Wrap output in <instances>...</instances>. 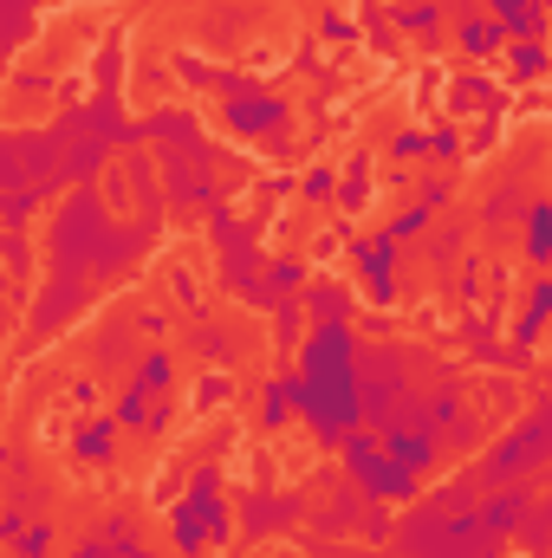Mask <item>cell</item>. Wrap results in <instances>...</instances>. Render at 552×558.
<instances>
[{
	"label": "cell",
	"mask_w": 552,
	"mask_h": 558,
	"mask_svg": "<svg viewBox=\"0 0 552 558\" xmlns=\"http://www.w3.org/2000/svg\"><path fill=\"white\" fill-rule=\"evenodd\" d=\"M299 422L319 435V441H351L364 416H371V397L358 384V338L351 325H312L305 344H299Z\"/></svg>",
	"instance_id": "obj_1"
},
{
	"label": "cell",
	"mask_w": 552,
	"mask_h": 558,
	"mask_svg": "<svg viewBox=\"0 0 552 558\" xmlns=\"http://www.w3.org/2000/svg\"><path fill=\"white\" fill-rule=\"evenodd\" d=\"M345 474H351V481L364 487V500H377V507H384V500H416V481H422L416 468H404V461L384 454V428H377V435L358 428V435L345 441Z\"/></svg>",
	"instance_id": "obj_2"
},
{
	"label": "cell",
	"mask_w": 552,
	"mask_h": 558,
	"mask_svg": "<svg viewBox=\"0 0 552 558\" xmlns=\"http://www.w3.org/2000/svg\"><path fill=\"white\" fill-rule=\"evenodd\" d=\"M221 124H228V137H241V143H286L292 105L274 98V92H248V98H228Z\"/></svg>",
	"instance_id": "obj_3"
},
{
	"label": "cell",
	"mask_w": 552,
	"mask_h": 558,
	"mask_svg": "<svg viewBox=\"0 0 552 558\" xmlns=\"http://www.w3.org/2000/svg\"><path fill=\"white\" fill-rule=\"evenodd\" d=\"M351 274L364 279V299L377 305V312H391L397 305V241L377 228L371 241H351Z\"/></svg>",
	"instance_id": "obj_4"
},
{
	"label": "cell",
	"mask_w": 552,
	"mask_h": 558,
	"mask_svg": "<svg viewBox=\"0 0 552 558\" xmlns=\"http://www.w3.org/2000/svg\"><path fill=\"white\" fill-rule=\"evenodd\" d=\"M384 454H391V461H404V468H416V474H429V468H435V454H442V441H435L429 416L391 422V428H384Z\"/></svg>",
	"instance_id": "obj_5"
},
{
	"label": "cell",
	"mask_w": 552,
	"mask_h": 558,
	"mask_svg": "<svg viewBox=\"0 0 552 558\" xmlns=\"http://www.w3.org/2000/svg\"><path fill=\"white\" fill-rule=\"evenodd\" d=\"M169 546H176V558H208L215 553V526H208V507L202 500H176L169 507Z\"/></svg>",
	"instance_id": "obj_6"
},
{
	"label": "cell",
	"mask_w": 552,
	"mask_h": 558,
	"mask_svg": "<svg viewBox=\"0 0 552 558\" xmlns=\"http://www.w3.org/2000/svg\"><path fill=\"white\" fill-rule=\"evenodd\" d=\"M540 454H552V422H527V428H514V435L494 448V474H520V468H533Z\"/></svg>",
	"instance_id": "obj_7"
},
{
	"label": "cell",
	"mask_w": 552,
	"mask_h": 558,
	"mask_svg": "<svg viewBox=\"0 0 552 558\" xmlns=\"http://www.w3.org/2000/svg\"><path fill=\"white\" fill-rule=\"evenodd\" d=\"M118 416H85L72 428V461H85V468H111V454H118Z\"/></svg>",
	"instance_id": "obj_8"
},
{
	"label": "cell",
	"mask_w": 552,
	"mask_h": 558,
	"mask_svg": "<svg viewBox=\"0 0 552 558\" xmlns=\"http://www.w3.org/2000/svg\"><path fill=\"white\" fill-rule=\"evenodd\" d=\"M507 78L514 85H540V78H552V46L547 39H507Z\"/></svg>",
	"instance_id": "obj_9"
},
{
	"label": "cell",
	"mask_w": 552,
	"mask_h": 558,
	"mask_svg": "<svg viewBox=\"0 0 552 558\" xmlns=\"http://www.w3.org/2000/svg\"><path fill=\"white\" fill-rule=\"evenodd\" d=\"M455 46H461L468 59H501V52H507V33H501V20L461 13V20H455Z\"/></svg>",
	"instance_id": "obj_10"
},
{
	"label": "cell",
	"mask_w": 552,
	"mask_h": 558,
	"mask_svg": "<svg viewBox=\"0 0 552 558\" xmlns=\"http://www.w3.org/2000/svg\"><path fill=\"white\" fill-rule=\"evenodd\" d=\"M520 254H527V267H552V202H533V208H527Z\"/></svg>",
	"instance_id": "obj_11"
},
{
	"label": "cell",
	"mask_w": 552,
	"mask_h": 558,
	"mask_svg": "<svg viewBox=\"0 0 552 558\" xmlns=\"http://www.w3.org/2000/svg\"><path fill=\"white\" fill-rule=\"evenodd\" d=\"M292 416H299V377L279 371L274 384H267V397H261V422H267V428H286Z\"/></svg>",
	"instance_id": "obj_12"
},
{
	"label": "cell",
	"mask_w": 552,
	"mask_h": 558,
	"mask_svg": "<svg viewBox=\"0 0 552 558\" xmlns=\"http://www.w3.org/2000/svg\"><path fill=\"white\" fill-rule=\"evenodd\" d=\"M111 416L124 422V428H143V435H156V428L169 422V410H163V403L149 410V390H137V384H124V397H118V410H111Z\"/></svg>",
	"instance_id": "obj_13"
},
{
	"label": "cell",
	"mask_w": 552,
	"mask_h": 558,
	"mask_svg": "<svg viewBox=\"0 0 552 558\" xmlns=\"http://www.w3.org/2000/svg\"><path fill=\"white\" fill-rule=\"evenodd\" d=\"M131 384H137V390H149V397H169V390H176V357H169L163 344H156V351H143L137 371H131Z\"/></svg>",
	"instance_id": "obj_14"
},
{
	"label": "cell",
	"mask_w": 552,
	"mask_h": 558,
	"mask_svg": "<svg viewBox=\"0 0 552 558\" xmlns=\"http://www.w3.org/2000/svg\"><path fill=\"white\" fill-rule=\"evenodd\" d=\"M520 520H527V494H520V487H507L501 500H488V507H481V526H488L494 539L520 533Z\"/></svg>",
	"instance_id": "obj_15"
},
{
	"label": "cell",
	"mask_w": 552,
	"mask_h": 558,
	"mask_svg": "<svg viewBox=\"0 0 552 558\" xmlns=\"http://www.w3.org/2000/svg\"><path fill=\"white\" fill-rule=\"evenodd\" d=\"M552 318V279H533V292H527V312L514 318V344L527 351L533 338H540V325Z\"/></svg>",
	"instance_id": "obj_16"
},
{
	"label": "cell",
	"mask_w": 552,
	"mask_h": 558,
	"mask_svg": "<svg viewBox=\"0 0 552 558\" xmlns=\"http://www.w3.org/2000/svg\"><path fill=\"white\" fill-rule=\"evenodd\" d=\"M292 292H305V260H292V254H286V260H274L267 279H261V305H286Z\"/></svg>",
	"instance_id": "obj_17"
},
{
	"label": "cell",
	"mask_w": 552,
	"mask_h": 558,
	"mask_svg": "<svg viewBox=\"0 0 552 558\" xmlns=\"http://www.w3.org/2000/svg\"><path fill=\"white\" fill-rule=\"evenodd\" d=\"M338 208H345V215H364V208H371V156H364V149L351 156V169H345V182H338Z\"/></svg>",
	"instance_id": "obj_18"
},
{
	"label": "cell",
	"mask_w": 552,
	"mask_h": 558,
	"mask_svg": "<svg viewBox=\"0 0 552 558\" xmlns=\"http://www.w3.org/2000/svg\"><path fill=\"white\" fill-rule=\"evenodd\" d=\"M345 299H351L345 286H319V279L299 292V305H305V312H319V325H345Z\"/></svg>",
	"instance_id": "obj_19"
},
{
	"label": "cell",
	"mask_w": 552,
	"mask_h": 558,
	"mask_svg": "<svg viewBox=\"0 0 552 558\" xmlns=\"http://www.w3.org/2000/svg\"><path fill=\"white\" fill-rule=\"evenodd\" d=\"M397 26L416 33V39H435V33H442V0H410V7H397Z\"/></svg>",
	"instance_id": "obj_20"
},
{
	"label": "cell",
	"mask_w": 552,
	"mask_h": 558,
	"mask_svg": "<svg viewBox=\"0 0 552 558\" xmlns=\"http://www.w3.org/2000/svg\"><path fill=\"white\" fill-rule=\"evenodd\" d=\"M228 397H235V377H228V371H202V377H195V397H189V403H195V416H208V410H221Z\"/></svg>",
	"instance_id": "obj_21"
},
{
	"label": "cell",
	"mask_w": 552,
	"mask_h": 558,
	"mask_svg": "<svg viewBox=\"0 0 552 558\" xmlns=\"http://www.w3.org/2000/svg\"><path fill=\"white\" fill-rule=\"evenodd\" d=\"M338 182H345V175H338L332 162H312V169L299 175V195H305V202H332V195H338Z\"/></svg>",
	"instance_id": "obj_22"
},
{
	"label": "cell",
	"mask_w": 552,
	"mask_h": 558,
	"mask_svg": "<svg viewBox=\"0 0 552 558\" xmlns=\"http://www.w3.org/2000/svg\"><path fill=\"white\" fill-rule=\"evenodd\" d=\"M422 228H429V208H422V202H416V208H397V215H391V228H384V234H391V241H397V247H404V241H416V234H422Z\"/></svg>",
	"instance_id": "obj_23"
},
{
	"label": "cell",
	"mask_w": 552,
	"mask_h": 558,
	"mask_svg": "<svg viewBox=\"0 0 552 558\" xmlns=\"http://www.w3.org/2000/svg\"><path fill=\"white\" fill-rule=\"evenodd\" d=\"M319 39H325V46H351V39H358V26H351V13H338V7H325V13H319Z\"/></svg>",
	"instance_id": "obj_24"
},
{
	"label": "cell",
	"mask_w": 552,
	"mask_h": 558,
	"mask_svg": "<svg viewBox=\"0 0 552 558\" xmlns=\"http://www.w3.org/2000/svg\"><path fill=\"white\" fill-rule=\"evenodd\" d=\"M475 105H494V92L481 78H455L448 85V111H475Z\"/></svg>",
	"instance_id": "obj_25"
},
{
	"label": "cell",
	"mask_w": 552,
	"mask_h": 558,
	"mask_svg": "<svg viewBox=\"0 0 552 558\" xmlns=\"http://www.w3.org/2000/svg\"><path fill=\"white\" fill-rule=\"evenodd\" d=\"M422 156H429V131H397V137H391V162H397V169H404V162H422Z\"/></svg>",
	"instance_id": "obj_26"
},
{
	"label": "cell",
	"mask_w": 552,
	"mask_h": 558,
	"mask_svg": "<svg viewBox=\"0 0 552 558\" xmlns=\"http://www.w3.org/2000/svg\"><path fill=\"white\" fill-rule=\"evenodd\" d=\"M13 558H52V526H26L13 539Z\"/></svg>",
	"instance_id": "obj_27"
},
{
	"label": "cell",
	"mask_w": 552,
	"mask_h": 558,
	"mask_svg": "<svg viewBox=\"0 0 552 558\" xmlns=\"http://www.w3.org/2000/svg\"><path fill=\"white\" fill-rule=\"evenodd\" d=\"M429 156H442V162H455V156H461V131H455L448 118H442V124L429 131Z\"/></svg>",
	"instance_id": "obj_28"
},
{
	"label": "cell",
	"mask_w": 552,
	"mask_h": 558,
	"mask_svg": "<svg viewBox=\"0 0 552 558\" xmlns=\"http://www.w3.org/2000/svg\"><path fill=\"white\" fill-rule=\"evenodd\" d=\"M195 351H202V357H215V364H228V351H235V344L208 325V331H195Z\"/></svg>",
	"instance_id": "obj_29"
},
{
	"label": "cell",
	"mask_w": 552,
	"mask_h": 558,
	"mask_svg": "<svg viewBox=\"0 0 552 558\" xmlns=\"http://www.w3.org/2000/svg\"><path fill=\"white\" fill-rule=\"evenodd\" d=\"M442 202H448V182H442V175H435V182H422V208H429V215H435V208H442Z\"/></svg>",
	"instance_id": "obj_30"
},
{
	"label": "cell",
	"mask_w": 552,
	"mask_h": 558,
	"mask_svg": "<svg viewBox=\"0 0 552 558\" xmlns=\"http://www.w3.org/2000/svg\"><path fill=\"white\" fill-rule=\"evenodd\" d=\"M26 215H33V195H13V202H7V228L20 234V221H26Z\"/></svg>",
	"instance_id": "obj_31"
},
{
	"label": "cell",
	"mask_w": 552,
	"mask_h": 558,
	"mask_svg": "<svg viewBox=\"0 0 552 558\" xmlns=\"http://www.w3.org/2000/svg\"><path fill=\"white\" fill-rule=\"evenodd\" d=\"M72 403H79V410H98V384H92V377H79V384H72Z\"/></svg>",
	"instance_id": "obj_32"
},
{
	"label": "cell",
	"mask_w": 552,
	"mask_h": 558,
	"mask_svg": "<svg viewBox=\"0 0 552 558\" xmlns=\"http://www.w3.org/2000/svg\"><path fill=\"white\" fill-rule=\"evenodd\" d=\"M72 558H111V546H105V533H98V539H79V553Z\"/></svg>",
	"instance_id": "obj_33"
},
{
	"label": "cell",
	"mask_w": 552,
	"mask_h": 558,
	"mask_svg": "<svg viewBox=\"0 0 552 558\" xmlns=\"http://www.w3.org/2000/svg\"><path fill=\"white\" fill-rule=\"evenodd\" d=\"M547 7H552V0H547Z\"/></svg>",
	"instance_id": "obj_34"
}]
</instances>
